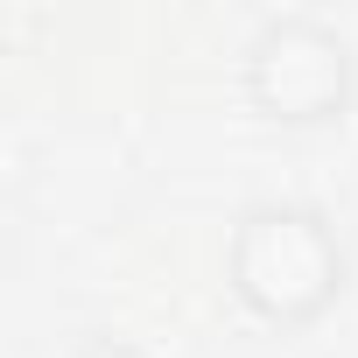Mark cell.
I'll return each instance as SVG.
<instances>
[{
  "label": "cell",
  "mask_w": 358,
  "mask_h": 358,
  "mask_svg": "<svg viewBox=\"0 0 358 358\" xmlns=\"http://www.w3.org/2000/svg\"><path fill=\"white\" fill-rule=\"evenodd\" d=\"M232 288L274 323H309L344 288V253L316 211L267 204L232 232Z\"/></svg>",
  "instance_id": "1"
},
{
  "label": "cell",
  "mask_w": 358,
  "mask_h": 358,
  "mask_svg": "<svg viewBox=\"0 0 358 358\" xmlns=\"http://www.w3.org/2000/svg\"><path fill=\"white\" fill-rule=\"evenodd\" d=\"M246 85L267 120H330L351 99V50L337 29L288 15V22H267L260 43L246 50Z\"/></svg>",
  "instance_id": "2"
},
{
  "label": "cell",
  "mask_w": 358,
  "mask_h": 358,
  "mask_svg": "<svg viewBox=\"0 0 358 358\" xmlns=\"http://www.w3.org/2000/svg\"><path fill=\"white\" fill-rule=\"evenodd\" d=\"M85 358H141V351H134V344H113V337H106V344H92Z\"/></svg>",
  "instance_id": "3"
}]
</instances>
